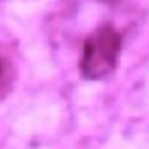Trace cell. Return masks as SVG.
I'll list each match as a JSON object with an SVG mask.
<instances>
[{
	"instance_id": "obj_1",
	"label": "cell",
	"mask_w": 149,
	"mask_h": 149,
	"mask_svg": "<svg viewBox=\"0 0 149 149\" xmlns=\"http://www.w3.org/2000/svg\"><path fill=\"white\" fill-rule=\"evenodd\" d=\"M121 52V36L111 26H101L87 36L81 54V74L87 81H99L111 74Z\"/></svg>"
},
{
	"instance_id": "obj_2",
	"label": "cell",
	"mask_w": 149,
	"mask_h": 149,
	"mask_svg": "<svg viewBox=\"0 0 149 149\" xmlns=\"http://www.w3.org/2000/svg\"><path fill=\"white\" fill-rule=\"evenodd\" d=\"M6 85H10V69H8V63L0 56V95H4Z\"/></svg>"
}]
</instances>
